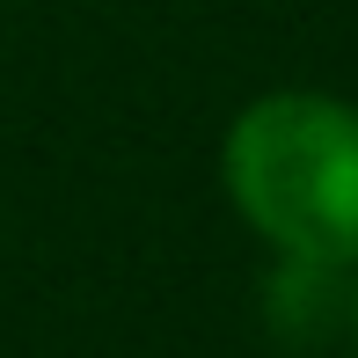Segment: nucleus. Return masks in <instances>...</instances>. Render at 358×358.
Listing matches in <instances>:
<instances>
[{
	"label": "nucleus",
	"mask_w": 358,
	"mask_h": 358,
	"mask_svg": "<svg viewBox=\"0 0 358 358\" xmlns=\"http://www.w3.org/2000/svg\"><path fill=\"white\" fill-rule=\"evenodd\" d=\"M234 213L292 264H358V103L315 88L256 95L220 146Z\"/></svg>",
	"instance_id": "nucleus-1"
},
{
	"label": "nucleus",
	"mask_w": 358,
	"mask_h": 358,
	"mask_svg": "<svg viewBox=\"0 0 358 358\" xmlns=\"http://www.w3.org/2000/svg\"><path fill=\"white\" fill-rule=\"evenodd\" d=\"M351 271H358V264H351ZM344 329H351V336H358V278H351V285H344Z\"/></svg>",
	"instance_id": "nucleus-2"
}]
</instances>
